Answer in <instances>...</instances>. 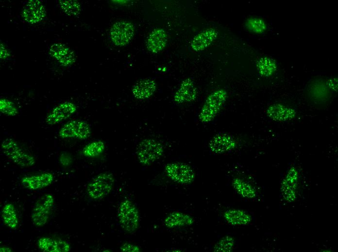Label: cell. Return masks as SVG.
<instances>
[{"label": "cell", "mask_w": 338, "mask_h": 252, "mask_svg": "<svg viewBox=\"0 0 338 252\" xmlns=\"http://www.w3.org/2000/svg\"><path fill=\"white\" fill-rule=\"evenodd\" d=\"M120 251L123 252H140V247L130 242H125L120 247Z\"/></svg>", "instance_id": "1f68e13d"}, {"label": "cell", "mask_w": 338, "mask_h": 252, "mask_svg": "<svg viewBox=\"0 0 338 252\" xmlns=\"http://www.w3.org/2000/svg\"><path fill=\"white\" fill-rule=\"evenodd\" d=\"M299 173L297 168L292 166L288 169L282 180L280 195L287 203L294 202L297 197Z\"/></svg>", "instance_id": "ba28073f"}, {"label": "cell", "mask_w": 338, "mask_h": 252, "mask_svg": "<svg viewBox=\"0 0 338 252\" xmlns=\"http://www.w3.org/2000/svg\"><path fill=\"white\" fill-rule=\"evenodd\" d=\"M76 110V106L74 103L68 101L63 102L47 115L46 123L49 125L60 123L69 118Z\"/></svg>", "instance_id": "7c38bea8"}, {"label": "cell", "mask_w": 338, "mask_h": 252, "mask_svg": "<svg viewBox=\"0 0 338 252\" xmlns=\"http://www.w3.org/2000/svg\"><path fill=\"white\" fill-rule=\"evenodd\" d=\"M50 53L63 66L69 65L75 61L73 51L61 43H57L51 45L50 48Z\"/></svg>", "instance_id": "d6986e66"}, {"label": "cell", "mask_w": 338, "mask_h": 252, "mask_svg": "<svg viewBox=\"0 0 338 252\" xmlns=\"http://www.w3.org/2000/svg\"><path fill=\"white\" fill-rule=\"evenodd\" d=\"M134 25L129 22L120 21L115 23L110 30L111 37L114 44L123 46L131 41L134 34Z\"/></svg>", "instance_id": "30bf717a"}, {"label": "cell", "mask_w": 338, "mask_h": 252, "mask_svg": "<svg viewBox=\"0 0 338 252\" xmlns=\"http://www.w3.org/2000/svg\"><path fill=\"white\" fill-rule=\"evenodd\" d=\"M54 205V198L51 194L40 197L35 203L31 213L33 224L42 227L49 221Z\"/></svg>", "instance_id": "8992f818"}, {"label": "cell", "mask_w": 338, "mask_h": 252, "mask_svg": "<svg viewBox=\"0 0 338 252\" xmlns=\"http://www.w3.org/2000/svg\"><path fill=\"white\" fill-rule=\"evenodd\" d=\"M232 184L237 193L242 197L253 199L257 195L255 187L242 178L235 177L233 179Z\"/></svg>", "instance_id": "cb8c5ba5"}, {"label": "cell", "mask_w": 338, "mask_h": 252, "mask_svg": "<svg viewBox=\"0 0 338 252\" xmlns=\"http://www.w3.org/2000/svg\"><path fill=\"white\" fill-rule=\"evenodd\" d=\"M70 158L69 156H68L64 155H63V156H62L61 157L60 161L62 162V161H63L64 162L62 163V164H63L64 165H68V164H69V163L70 161Z\"/></svg>", "instance_id": "836d02e7"}, {"label": "cell", "mask_w": 338, "mask_h": 252, "mask_svg": "<svg viewBox=\"0 0 338 252\" xmlns=\"http://www.w3.org/2000/svg\"><path fill=\"white\" fill-rule=\"evenodd\" d=\"M235 244L234 238L232 236H227L215 244L213 250L217 252H230L233 249Z\"/></svg>", "instance_id": "83f0119b"}, {"label": "cell", "mask_w": 338, "mask_h": 252, "mask_svg": "<svg viewBox=\"0 0 338 252\" xmlns=\"http://www.w3.org/2000/svg\"><path fill=\"white\" fill-rule=\"evenodd\" d=\"M218 32L213 28L200 32L192 39L190 47L195 52H201L207 48L216 39Z\"/></svg>", "instance_id": "e0dca14e"}, {"label": "cell", "mask_w": 338, "mask_h": 252, "mask_svg": "<svg viewBox=\"0 0 338 252\" xmlns=\"http://www.w3.org/2000/svg\"><path fill=\"white\" fill-rule=\"evenodd\" d=\"M37 245L40 250L44 252H68L71 250L70 244L66 240L50 236L38 238Z\"/></svg>", "instance_id": "2e32d148"}, {"label": "cell", "mask_w": 338, "mask_h": 252, "mask_svg": "<svg viewBox=\"0 0 338 252\" xmlns=\"http://www.w3.org/2000/svg\"><path fill=\"white\" fill-rule=\"evenodd\" d=\"M1 217L3 223L11 229H16L18 225V219L15 206L8 203L3 206Z\"/></svg>", "instance_id": "d4e9b609"}, {"label": "cell", "mask_w": 338, "mask_h": 252, "mask_svg": "<svg viewBox=\"0 0 338 252\" xmlns=\"http://www.w3.org/2000/svg\"><path fill=\"white\" fill-rule=\"evenodd\" d=\"M165 172L169 179L180 185H189L195 178L194 170L189 165L184 162H174L167 164Z\"/></svg>", "instance_id": "52a82bcc"}, {"label": "cell", "mask_w": 338, "mask_h": 252, "mask_svg": "<svg viewBox=\"0 0 338 252\" xmlns=\"http://www.w3.org/2000/svg\"><path fill=\"white\" fill-rule=\"evenodd\" d=\"M54 180L52 173L44 172L33 175L23 177L21 179L22 185L30 190L44 189L50 185Z\"/></svg>", "instance_id": "4fadbf2b"}, {"label": "cell", "mask_w": 338, "mask_h": 252, "mask_svg": "<svg viewBox=\"0 0 338 252\" xmlns=\"http://www.w3.org/2000/svg\"><path fill=\"white\" fill-rule=\"evenodd\" d=\"M197 88L194 81L189 78L185 79L181 83L174 95V100L179 104L194 101L197 96Z\"/></svg>", "instance_id": "5bb4252c"}, {"label": "cell", "mask_w": 338, "mask_h": 252, "mask_svg": "<svg viewBox=\"0 0 338 252\" xmlns=\"http://www.w3.org/2000/svg\"><path fill=\"white\" fill-rule=\"evenodd\" d=\"M156 83L150 79H145L138 81L132 88L134 96L138 99L149 98L155 92Z\"/></svg>", "instance_id": "603a6c76"}, {"label": "cell", "mask_w": 338, "mask_h": 252, "mask_svg": "<svg viewBox=\"0 0 338 252\" xmlns=\"http://www.w3.org/2000/svg\"><path fill=\"white\" fill-rule=\"evenodd\" d=\"M120 226L127 233H135L139 227L140 214L134 203L128 199L123 200L118 209Z\"/></svg>", "instance_id": "7a4b0ae2"}, {"label": "cell", "mask_w": 338, "mask_h": 252, "mask_svg": "<svg viewBox=\"0 0 338 252\" xmlns=\"http://www.w3.org/2000/svg\"><path fill=\"white\" fill-rule=\"evenodd\" d=\"M1 148L3 154L17 165L22 167H29L35 162L33 155L25 151L12 139H6L2 142Z\"/></svg>", "instance_id": "3957f363"}, {"label": "cell", "mask_w": 338, "mask_h": 252, "mask_svg": "<svg viewBox=\"0 0 338 252\" xmlns=\"http://www.w3.org/2000/svg\"><path fill=\"white\" fill-rule=\"evenodd\" d=\"M266 114L273 121L284 122L294 119L296 111L294 109L285 105L274 104L268 107Z\"/></svg>", "instance_id": "ac0fdd59"}, {"label": "cell", "mask_w": 338, "mask_h": 252, "mask_svg": "<svg viewBox=\"0 0 338 252\" xmlns=\"http://www.w3.org/2000/svg\"><path fill=\"white\" fill-rule=\"evenodd\" d=\"M246 26L249 31L255 33L262 32L265 29L264 21L256 17L248 19L246 22Z\"/></svg>", "instance_id": "4dcf8cb0"}, {"label": "cell", "mask_w": 338, "mask_h": 252, "mask_svg": "<svg viewBox=\"0 0 338 252\" xmlns=\"http://www.w3.org/2000/svg\"><path fill=\"white\" fill-rule=\"evenodd\" d=\"M114 183L115 179L112 173H101L87 184V194L89 197L93 200H101L111 192L113 189Z\"/></svg>", "instance_id": "277c9868"}, {"label": "cell", "mask_w": 338, "mask_h": 252, "mask_svg": "<svg viewBox=\"0 0 338 252\" xmlns=\"http://www.w3.org/2000/svg\"><path fill=\"white\" fill-rule=\"evenodd\" d=\"M167 42L168 35L166 31L163 29L156 28L149 34L146 46L149 51L156 53L165 47Z\"/></svg>", "instance_id": "ffe728a7"}, {"label": "cell", "mask_w": 338, "mask_h": 252, "mask_svg": "<svg viewBox=\"0 0 338 252\" xmlns=\"http://www.w3.org/2000/svg\"><path fill=\"white\" fill-rule=\"evenodd\" d=\"M22 16L24 20L30 24H34L42 21L46 16L44 5L39 0H31L24 6Z\"/></svg>", "instance_id": "9a60e30c"}, {"label": "cell", "mask_w": 338, "mask_h": 252, "mask_svg": "<svg viewBox=\"0 0 338 252\" xmlns=\"http://www.w3.org/2000/svg\"><path fill=\"white\" fill-rule=\"evenodd\" d=\"M12 250L8 246H5V245H2L0 246V251L1 252H12Z\"/></svg>", "instance_id": "e575fe53"}, {"label": "cell", "mask_w": 338, "mask_h": 252, "mask_svg": "<svg viewBox=\"0 0 338 252\" xmlns=\"http://www.w3.org/2000/svg\"><path fill=\"white\" fill-rule=\"evenodd\" d=\"M237 144V141L232 135L226 133H219L211 138L208 146L212 153L222 154L234 150Z\"/></svg>", "instance_id": "8fae6325"}, {"label": "cell", "mask_w": 338, "mask_h": 252, "mask_svg": "<svg viewBox=\"0 0 338 252\" xmlns=\"http://www.w3.org/2000/svg\"><path fill=\"white\" fill-rule=\"evenodd\" d=\"M9 55L8 51L6 47L3 45V44L0 45V58H5Z\"/></svg>", "instance_id": "d6a6232c"}, {"label": "cell", "mask_w": 338, "mask_h": 252, "mask_svg": "<svg viewBox=\"0 0 338 252\" xmlns=\"http://www.w3.org/2000/svg\"><path fill=\"white\" fill-rule=\"evenodd\" d=\"M225 221L233 226H245L252 222L251 215L246 211L239 209L230 208L223 213Z\"/></svg>", "instance_id": "44dd1931"}, {"label": "cell", "mask_w": 338, "mask_h": 252, "mask_svg": "<svg viewBox=\"0 0 338 252\" xmlns=\"http://www.w3.org/2000/svg\"><path fill=\"white\" fill-rule=\"evenodd\" d=\"M59 6L66 14L69 16H77L81 11V6L77 0H60Z\"/></svg>", "instance_id": "4316f807"}, {"label": "cell", "mask_w": 338, "mask_h": 252, "mask_svg": "<svg viewBox=\"0 0 338 252\" xmlns=\"http://www.w3.org/2000/svg\"><path fill=\"white\" fill-rule=\"evenodd\" d=\"M194 218L189 214L181 211H173L169 214L165 218L164 223L168 228L186 227L192 225Z\"/></svg>", "instance_id": "7402d4cb"}, {"label": "cell", "mask_w": 338, "mask_h": 252, "mask_svg": "<svg viewBox=\"0 0 338 252\" xmlns=\"http://www.w3.org/2000/svg\"><path fill=\"white\" fill-rule=\"evenodd\" d=\"M90 134L91 129L88 124L81 120L68 121L61 127L59 131V136L63 139L85 140Z\"/></svg>", "instance_id": "9c48e42d"}, {"label": "cell", "mask_w": 338, "mask_h": 252, "mask_svg": "<svg viewBox=\"0 0 338 252\" xmlns=\"http://www.w3.org/2000/svg\"><path fill=\"white\" fill-rule=\"evenodd\" d=\"M0 111L7 116H13L18 113V110L15 104L10 100L1 98L0 100Z\"/></svg>", "instance_id": "f546056e"}, {"label": "cell", "mask_w": 338, "mask_h": 252, "mask_svg": "<svg viewBox=\"0 0 338 252\" xmlns=\"http://www.w3.org/2000/svg\"><path fill=\"white\" fill-rule=\"evenodd\" d=\"M227 98V92L224 89L213 91L206 97L199 114V119L203 124L212 121L217 116Z\"/></svg>", "instance_id": "6da1fadb"}, {"label": "cell", "mask_w": 338, "mask_h": 252, "mask_svg": "<svg viewBox=\"0 0 338 252\" xmlns=\"http://www.w3.org/2000/svg\"><path fill=\"white\" fill-rule=\"evenodd\" d=\"M104 149L105 145L103 142L94 141L84 146L83 149V154L85 157L94 158L102 154Z\"/></svg>", "instance_id": "484cf974"}, {"label": "cell", "mask_w": 338, "mask_h": 252, "mask_svg": "<svg viewBox=\"0 0 338 252\" xmlns=\"http://www.w3.org/2000/svg\"><path fill=\"white\" fill-rule=\"evenodd\" d=\"M164 151L163 144L158 141L145 139L137 144L136 154L140 163L149 165L158 159L162 156Z\"/></svg>", "instance_id": "5b68a950"}, {"label": "cell", "mask_w": 338, "mask_h": 252, "mask_svg": "<svg viewBox=\"0 0 338 252\" xmlns=\"http://www.w3.org/2000/svg\"><path fill=\"white\" fill-rule=\"evenodd\" d=\"M268 58H261L257 62L258 71L263 76H270L275 70V64L270 62Z\"/></svg>", "instance_id": "f1b7e54d"}]
</instances>
